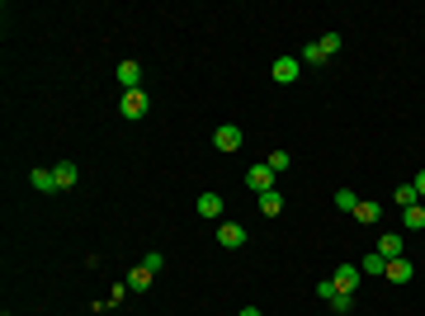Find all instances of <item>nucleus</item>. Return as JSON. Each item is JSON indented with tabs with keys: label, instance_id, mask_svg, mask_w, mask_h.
I'll list each match as a JSON object with an SVG mask.
<instances>
[{
	"label": "nucleus",
	"instance_id": "nucleus-1",
	"mask_svg": "<svg viewBox=\"0 0 425 316\" xmlns=\"http://www.w3.org/2000/svg\"><path fill=\"white\" fill-rule=\"evenodd\" d=\"M212 147L217 151H241V128L237 123H222V128L212 132Z\"/></svg>",
	"mask_w": 425,
	"mask_h": 316
},
{
	"label": "nucleus",
	"instance_id": "nucleus-2",
	"mask_svg": "<svg viewBox=\"0 0 425 316\" xmlns=\"http://www.w3.org/2000/svg\"><path fill=\"white\" fill-rule=\"evenodd\" d=\"M217 245L241 250V245H246V227H241V222H222V227H217Z\"/></svg>",
	"mask_w": 425,
	"mask_h": 316
},
{
	"label": "nucleus",
	"instance_id": "nucleus-3",
	"mask_svg": "<svg viewBox=\"0 0 425 316\" xmlns=\"http://www.w3.org/2000/svg\"><path fill=\"white\" fill-rule=\"evenodd\" d=\"M383 274H388V284H411V279H416V264L401 255V260H388V269H383Z\"/></svg>",
	"mask_w": 425,
	"mask_h": 316
},
{
	"label": "nucleus",
	"instance_id": "nucleus-4",
	"mask_svg": "<svg viewBox=\"0 0 425 316\" xmlns=\"http://www.w3.org/2000/svg\"><path fill=\"white\" fill-rule=\"evenodd\" d=\"M298 76H302V62H298V57H279V62H274V80H279V85H293Z\"/></svg>",
	"mask_w": 425,
	"mask_h": 316
},
{
	"label": "nucleus",
	"instance_id": "nucleus-5",
	"mask_svg": "<svg viewBox=\"0 0 425 316\" xmlns=\"http://www.w3.org/2000/svg\"><path fill=\"white\" fill-rule=\"evenodd\" d=\"M331 284H336V292H354L359 288V269H354V264H341V269L331 274Z\"/></svg>",
	"mask_w": 425,
	"mask_h": 316
},
{
	"label": "nucleus",
	"instance_id": "nucleus-6",
	"mask_svg": "<svg viewBox=\"0 0 425 316\" xmlns=\"http://www.w3.org/2000/svg\"><path fill=\"white\" fill-rule=\"evenodd\" d=\"M123 118H142V113H147V95H142V90H123Z\"/></svg>",
	"mask_w": 425,
	"mask_h": 316
},
{
	"label": "nucleus",
	"instance_id": "nucleus-7",
	"mask_svg": "<svg viewBox=\"0 0 425 316\" xmlns=\"http://www.w3.org/2000/svg\"><path fill=\"white\" fill-rule=\"evenodd\" d=\"M401 245H406V241H401L397 232H383V236H378V255H383V260H401Z\"/></svg>",
	"mask_w": 425,
	"mask_h": 316
},
{
	"label": "nucleus",
	"instance_id": "nucleus-8",
	"mask_svg": "<svg viewBox=\"0 0 425 316\" xmlns=\"http://www.w3.org/2000/svg\"><path fill=\"white\" fill-rule=\"evenodd\" d=\"M114 76H118L123 90H137V85H142V66H137V62H118V71H114Z\"/></svg>",
	"mask_w": 425,
	"mask_h": 316
},
{
	"label": "nucleus",
	"instance_id": "nucleus-9",
	"mask_svg": "<svg viewBox=\"0 0 425 316\" xmlns=\"http://www.w3.org/2000/svg\"><path fill=\"white\" fill-rule=\"evenodd\" d=\"M246 185L255 189V194H269V189H274V170H269V165H255V170L246 175Z\"/></svg>",
	"mask_w": 425,
	"mask_h": 316
},
{
	"label": "nucleus",
	"instance_id": "nucleus-10",
	"mask_svg": "<svg viewBox=\"0 0 425 316\" xmlns=\"http://www.w3.org/2000/svg\"><path fill=\"white\" fill-rule=\"evenodd\" d=\"M255 208L265 212V217H279V212H284V194H279V189H269V194L255 198Z\"/></svg>",
	"mask_w": 425,
	"mask_h": 316
},
{
	"label": "nucleus",
	"instance_id": "nucleus-11",
	"mask_svg": "<svg viewBox=\"0 0 425 316\" xmlns=\"http://www.w3.org/2000/svg\"><path fill=\"white\" fill-rule=\"evenodd\" d=\"M199 217H222V194H199Z\"/></svg>",
	"mask_w": 425,
	"mask_h": 316
},
{
	"label": "nucleus",
	"instance_id": "nucleus-12",
	"mask_svg": "<svg viewBox=\"0 0 425 316\" xmlns=\"http://www.w3.org/2000/svg\"><path fill=\"white\" fill-rule=\"evenodd\" d=\"M28 185L38 189V194H53V189H57V175H53V170H43V165H38V170L28 175Z\"/></svg>",
	"mask_w": 425,
	"mask_h": 316
},
{
	"label": "nucleus",
	"instance_id": "nucleus-13",
	"mask_svg": "<svg viewBox=\"0 0 425 316\" xmlns=\"http://www.w3.org/2000/svg\"><path fill=\"white\" fill-rule=\"evenodd\" d=\"M401 227L406 232H425V208L416 203V208H401Z\"/></svg>",
	"mask_w": 425,
	"mask_h": 316
},
{
	"label": "nucleus",
	"instance_id": "nucleus-14",
	"mask_svg": "<svg viewBox=\"0 0 425 316\" xmlns=\"http://www.w3.org/2000/svg\"><path fill=\"white\" fill-rule=\"evenodd\" d=\"M152 279H156V274H152V269H142V264H137L133 274H128V288H133V292H147V288H152Z\"/></svg>",
	"mask_w": 425,
	"mask_h": 316
},
{
	"label": "nucleus",
	"instance_id": "nucleus-15",
	"mask_svg": "<svg viewBox=\"0 0 425 316\" xmlns=\"http://www.w3.org/2000/svg\"><path fill=\"white\" fill-rule=\"evenodd\" d=\"M53 175H57V189H71V185H76V165H71V160L53 165Z\"/></svg>",
	"mask_w": 425,
	"mask_h": 316
},
{
	"label": "nucleus",
	"instance_id": "nucleus-16",
	"mask_svg": "<svg viewBox=\"0 0 425 316\" xmlns=\"http://www.w3.org/2000/svg\"><path fill=\"white\" fill-rule=\"evenodd\" d=\"M354 217H359L364 227H373V222L383 217V208H378V203H364V198H359V208H354Z\"/></svg>",
	"mask_w": 425,
	"mask_h": 316
},
{
	"label": "nucleus",
	"instance_id": "nucleus-17",
	"mask_svg": "<svg viewBox=\"0 0 425 316\" xmlns=\"http://www.w3.org/2000/svg\"><path fill=\"white\" fill-rule=\"evenodd\" d=\"M298 62H307V66H321V62H326V53H321V43H307V48L298 53Z\"/></svg>",
	"mask_w": 425,
	"mask_h": 316
},
{
	"label": "nucleus",
	"instance_id": "nucleus-18",
	"mask_svg": "<svg viewBox=\"0 0 425 316\" xmlns=\"http://www.w3.org/2000/svg\"><path fill=\"white\" fill-rule=\"evenodd\" d=\"M392 198H397L401 208H416V203H421V198H416V185H397V194H392Z\"/></svg>",
	"mask_w": 425,
	"mask_h": 316
},
{
	"label": "nucleus",
	"instance_id": "nucleus-19",
	"mask_svg": "<svg viewBox=\"0 0 425 316\" xmlns=\"http://www.w3.org/2000/svg\"><path fill=\"white\" fill-rule=\"evenodd\" d=\"M383 269H388V260H383L378 250H373V255H364V264H359V274H383Z\"/></svg>",
	"mask_w": 425,
	"mask_h": 316
},
{
	"label": "nucleus",
	"instance_id": "nucleus-20",
	"mask_svg": "<svg viewBox=\"0 0 425 316\" xmlns=\"http://www.w3.org/2000/svg\"><path fill=\"white\" fill-rule=\"evenodd\" d=\"M336 208H341V212H354V208H359V198H354L350 189H336Z\"/></svg>",
	"mask_w": 425,
	"mask_h": 316
},
{
	"label": "nucleus",
	"instance_id": "nucleus-21",
	"mask_svg": "<svg viewBox=\"0 0 425 316\" xmlns=\"http://www.w3.org/2000/svg\"><path fill=\"white\" fill-rule=\"evenodd\" d=\"M331 307H336L341 316H345V312H354V292H336V297H331Z\"/></svg>",
	"mask_w": 425,
	"mask_h": 316
},
{
	"label": "nucleus",
	"instance_id": "nucleus-22",
	"mask_svg": "<svg viewBox=\"0 0 425 316\" xmlns=\"http://www.w3.org/2000/svg\"><path fill=\"white\" fill-rule=\"evenodd\" d=\"M265 165H269V170H274V175H279V170H289L293 160H289V151H274V156H269Z\"/></svg>",
	"mask_w": 425,
	"mask_h": 316
},
{
	"label": "nucleus",
	"instance_id": "nucleus-23",
	"mask_svg": "<svg viewBox=\"0 0 425 316\" xmlns=\"http://www.w3.org/2000/svg\"><path fill=\"white\" fill-rule=\"evenodd\" d=\"M321 53H326V57L341 53V33H326V38H321Z\"/></svg>",
	"mask_w": 425,
	"mask_h": 316
},
{
	"label": "nucleus",
	"instance_id": "nucleus-24",
	"mask_svg": "<svg viewBox=\"0 0 425 316\" xmlns=\"http://www.w3.org/2000/svg\"><path fill=\"white\" fill-rule=\"evenodd\" d=\"M161 264H165V260H161V250H152V255L142 260V269H152V274H161Z\"/></svg>",
	"mask_w": 425,
	"mask_h": 316
},
{
	"label": "nucleus",
	"instance_id": "nucleus-25",
	"mask_svg": "<svg viewBox=\"0 0 425 316\" xmlns=\"http://www.w3.org/2000/svg\"><path fill=\"white\" fill-rule=\"evenodd\" d=\"M411 185H416V198H425V170L416 175V180H411Z\"/></svg>",
	"mask_w": 425,
	"mask_h": 316
},
{
	"label": "nucleus",
	"instance_id": "nucleus-26",
	"mask_svg": "<svg viewBox=\"0 0 425 316\" xmlns=\"http://www.w3.org/2000/svg\"><path fill=\"white\" fill-rule=\"evenodd\" d=\"M241 316H265V312H260V307H246V312H241Z\"/></svg>",
	"mask_w": 425,
	"mask_h": 316
}]
</instances>
